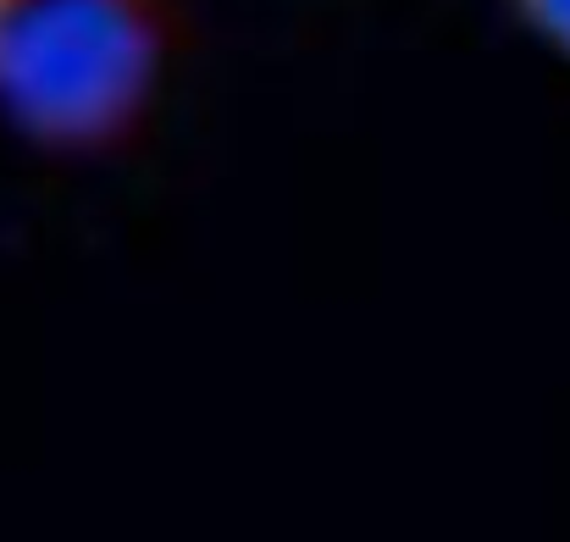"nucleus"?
I'll return each mask as SVG.
<instances>
[{
    "instance_id": "f257e3e1",
    "label": "nucleus",
    "mask_w": 570,
    "mask_h": 542,
    "mask_svg": "<svg viewBox=\"0 0 570 542\" xmlns=\"http://www.w3.org/2000/svg\"><path fill=\"white\" fill-rule=\"evenodd\" d=\"M161 50V0H0V111L39 145H106L139 122Z\"/></svg>"
},
{
    "instance_id": "f03ea898",
    "label": "nucleus",
    "mask_w": 570,
    "mask_h": 542,
    "mask_svg": "<svg viewBox=\"0 0 570 542\" xmlns=\"http://www.w3.org/2000/svg\"><path fill=\"white\" fill-rule=\"evenodd\" d=\"M515 11L532 39H543L554 56L570 61V0H515Z\"/></svg>"
}]
</instances>
